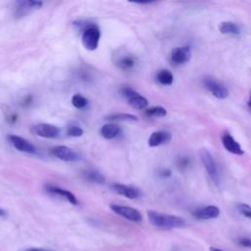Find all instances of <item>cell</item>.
I'll list each match as a JSON object with an SVG mask.
<instances>
[{"mask_svg": "<svg viewBox=\"0 0 251 251\" xmlns=\"http://www.w3.org/2000/svg\"><path fill=\"white\" fill-rule=\"evenodd\" d=\"M147 217L151 225L162 229L178 228L185 226L184 219L177 216H174V215L162 214V213L150 210V211H147Z\"/></svg>", "mask_w": 251, "mask_h": 251, "instance_id": "6da1fadb", "label": "cell"}, {"mask_svg": "<svg viewBox=\"0 0 251 251\" xmlns=\"http://www.w3.org/2000/svg\"><path fill=\"white\" fill-rule=\"evenodd\" d=\"M100 36L101 32L98 25L95 24H87L83 26L81 43L86 50L93 51L98 47Z\"/></svg>", "mask_w": 251, "mask_h": 251, "instance_id": "7a4b0ae2", "label": "cell"}, {"mask_svg": "<svg viewBox=\"0 0 251 251\" xmlns=\"http://www.w3.org/2000/svg\"><path fill=\"white\" fill-rule=\"evenodd\" d=\"M199 157L200 160L203 164V166L205 167L208 175L210 176L211 179L218 184L219 183V173H218V169L215 163V160L212 156V154L205 148H202L199 150Z\"/></svg>", "mask_w": 251, "mask_h": 251, "instance_id": "3957f363", "label": "cell"}, {"mask_svg": "<svg viewBox=\"0 0 251 251\" xmlns=\"http://www.w3.org/2000/svg\"><path fill=\"white\" fill-rule=\"evenodd\" d=\"M111 210L116 213L117 215L130 221V222H134V223H139L142 221V215L141 213L132 208V207H128V206H123V205H117V204H111L110 205Z\"/></svg>", "mask_w": 251, "mask_h": 251, "instance_id": "277c9868", "label": "cell"}, {"mask_svg": "<svg viewBox=\"0 0 251 251\" xmlns=\"http://www.w3.org/2000/svg\"><path fill=\"white\" fill-rule=\"evenodd\" d=\"M203 84L215 97L219 99H225L228 96L227 88L212 76H205L203 78Z\"/></svg>", "mask_w": 251, "mask_h": 251, "instance_id": "5b68a950", "label": "cell"}, {"mask_svg": "<svg viewBox=\"0 0 251 251\" xmlns=\"http://www.w3.org/2000/svg\"><path fill=\"white\" fill-rule=\"evenodd\" d=\"M123 94L127 98L128 104L134 109H144L148 105L147 99L130 87H124Z\"/></svg>", "mask_w": 251, "mask_h": 251, "instance_id": "8992f818", "label": "cell"}, {"mask_svg": "<svg viewBox=\"0 0 251 251\" xmlns=\"http://www.w3.org/2000/svg\"><path fill=\"white\" fill-rule=\"evenodd\" d=\"M50 153L57 159L65 161V162H74V161H77L79 159V156L75 151H74L72 148L64 146V145H59V146L53 147L51 149Z\"/></svg>", "mask_w": 251, "mask_h": 251, "instance_id": "52a82bcc", "label": "cell"}, {"mask_svg": "<svg viewBox=\"0 0 251 251\" xmlns=\"http://www.w3.org/2000/svg\"><path fill=\"white\" fill-rule=\"evenodd\" d=\"M8 139L10 140V142L12 143V145L21 152H25V153H29V154H34L36 152L35 147L25 138L19 136V135H15V134H9L8 135Z\"/></svg>", "mask_w": 251, "mask_h": 251, "instance_id": "ba28073f", "label": "cell"}, {"mask_svg": "<svg viewBox=\"0 0 251 251\" xmlns=\"http://www.w3.org/2000/svg\"><path fill=\"white\" fill-rule=\"evenodd\" d=\"M33 131L36 135L44 138H55L60 133V129L56 126L46 123H41L33 126Z\"/></svg>", "mask_w": 251, "mask_h": 251, "instance_id": "9c48e42d", "label": "cell"}, {"mask_svg": "<svg viewBox=\"0 0 251 251\" xmlns=\"http://www.w3.org/2000/svg\"><path fill=\"white\" fill-rule=\"evenodd\" d=\"M191 58V49L189 46L176 47L172 50L171 60L174 64L179 65L188 62Z\"/></svg>", "mask_w": 251, "mask_h": 251, "instance_id": "30bf717a", "label": "cell"}, {"mask_svg": "<svg viewBox=\"0 0 251 251\" xmlns=\"http://www.w3.org/2000/svg\"><path fill=\"white\" fill-rule=\"evenodd\" d=\"M42 2L40 1H32V0H27V1H18L16 3V10H15V15L19 17H23L26 15L29 11L33 9H38L42 6Z\"/></svg>", "mask_w": 251, "mask_h": 251, "instance_id": "8fae6325", "label": "cell"}, {"mask_svg": "<svg viewBox=\"0 0 251 251\" xmlns=\"http://www.w3.org/2000/svg\"><path fill=\"white\" fill-rule=\"evenodd\" d=\"M195 218L199 220H210L218 218L220 215V209L217 206L210 205L203 208H199L193 212Z\"/></svg>", "mask_w": 251, "mask_h": 251, "instance_id": "7c38bea8", "label": "cell"}, {"mask_svg": "<svg viewBox=\"0 0 251 251\" xmlns=\"http://www.w3.org/2000/svg\"><path fill=\"white\" fill-rule=\"evenodd\" d=\"M172 134L169 131L165 130H157L151 133V135L148 138V145L150 147H156L161 144L167 143L171 140Z\"/></svg>", "mask_w": 251, "mask_h": 251, "instance_id": "4fadbf2b", "label": "cell"}, {"mask_svg": "<svg viewBox=\"0 0 251 251\" xmlns=\"http://www.w3.org/2000/svg\"><path fill=\"white\" fill-rule=\"evenodd\" d=\"M112 188L120 195H123L126 198L129 199H135L138 198L140 195V191L133 187V186H128L126 184H121V183H114L112 185Z\"/></svg>", "mask_w": 251, "mask_h": 251, "instance_id": "5bb4252c", "label": "cell"}, {"mask_svg": "<svg viewBox=\"0 0 251 251\" xmlns=\"http://www.w3.org/2000/svg\"><path fill=\"white\" fill-rule=\"evenodd\" d=\"M46 190L52 194H55L57 196H60L64 199H66L67 201H69L71 204L73 205H77L78 201L76 199V197L75 196L74 193H72L71 191L64 189L62 187L59 186H55V185H47L46 186Z\"/></svg>", "mask_w": 251, "mask_h": 251, "instance_id": "9a60e30c", "label": "cell"}, {"mask_svg": "<svg viewBox=\"0 0 251 251\" xmlns=\"http://www.w3.org/2000/svg\"><path fill=\"white\" fill-rule=\"evenodd\" d=\"M222 142L225 148L235 155H243V150L241 149V146L235 141V139L228 133H225L222 136Z\"/></svg>", "mask_w": 251, "mask_h": 251, "instance_id": "2e32d148", "label": "cell"}, {"mask_svg": "<svg viewBox=\"0 0 251 251\" xmlns=\"http://www.w3.org/2000/svg\"><path fill=\"white\" fill-rule=\"evenodd\" d=\"M121 132V127L116 124H105L100 128L101 135L106 139H113Z\"/></svg>", "mask_w": 251, "mask_h": 251, "instance_id": "e0dca14e", "label": "cell"}, {"mask_svg": "<svg viewBox=\"0 0 251 251\" xmlns=\"http://www.w3.org/2000/svg\"><path fill=\"white\" fill-rule=\"evenodd\" d=\"M219 29L222 33H225V34H232V35L240 34L239 26L232 22H223L220 25Z\"/></svg>", "mask_w": 251, "mask_h": 251, "instance_id": "ac0fdd59", "label": "cell"}, {"mask_svg": "<svg viewBox=\"0 0 251 251\" xmlns=\"http://www.w3.org/2000/svg\"><path fill=\"white\" fill-rule=\"evenodd\" d=\"M157 80L164 85H171L174 81V75L169 70H161L156 75Z\"/></svg>", "mask_w": 251, "mask_h": 251, "instance_id": "d6986e66", "label": "cell"}, {"mask_svg": "<svg viewBox=\"0 0 251 251\" xmlns=\"http://www.w3.org/2000/svg\"><path fill=\"white\" fill-rule=\"evenodd\" d=\"M83 176L87 180L95 182V183H104L105 182V176L98 171L89 170V171L84 172Z\"/></svg>", "mask_w": 251, "mask_h": 251, "instance_id": "ffe728a7", "label": "cell"}, {"mask_svg": "<svg viewBox=\"0 0 251 251\" xmlns=\"http://www.w3.org/2000/svg\"><path fill=\"white\" fill-rule=\"evenodd\" d=\"M108 121H137V117L132 114L127 113H117L113 115H109L105 118Z\"/></svg>", "mask_w": 251, "mask_h": 251, "instance_id": "44dd1931", "label": "cell"}, {"mask_svg": "<svg viewBox=\"0 0 251 251\" xmlns=\"http://www.w3.org/2000/svg\"><path fill=\"white\" fill-rule=\"evenodd\" d=\"M72 104L74 107H75L77 109H83L87 106L88 100L80 94H75L72 97Z\"/></svg>", "mask_w": 251, "mask_h": 251, "instance_id": "7402d4cb", "label": "cell"}, {"mask_svg": "<svg viewBox=\"0 0 251 251\" xmlns=\"http://www.w3.org/2000/svg\"><path fill=\"white\" fill-rule=\"evenodd\" d=\"M118 65L123 70H130L135 65V60L131 56H126L118 62Z\"/></svg>", "mask_w": 251, "mask_h": 251, "instance_id": "603a6c76", "label": "cell"}, {"mask_svg": "<svg viewBox=\"0 0 251 251\" xmlns=\"http://www.w3.org/2000/svg\"><path fill=\"white\" fill-rule=\"evenodd\" d=\"M147 116L150 117H165L167 115V111L165 108L161 107V106H155V107H151L149 109H147L145 111Z\"/></svg>", "mask_w": 251, "mask_h": 251, "instance_id": "cb8c5ba5", "label": "cell"}, {"mask_svg": "<svg viewBox=\"0 0 251 251\" xmlns=\"http://www.w3.org/2000/svg\"><path fill=\"white\" fill-rule=\"evenodd\" d=\"M67 134L69 136H73V137H79L83 134V129L81 127H79L78 126H69L67 128Z\"/></svg>", "mask_w": 251, "mask_h": 251, "instance_id": "d4e9b609", "label": "cell"}, {"mask_svg": "<svg viewBox=\"0 0 251 251\" xmlns=\"http://www.w3.org/2000/svg\"><path fill=\"white\" fill-rule=\"evenodd\" d=\"M237 210L246 218L251 219V206H249L247 204H238Z\"/></svg>", "mask_w": 251, "mask_h": 251, "instance_id": "484cf974", "label": "cell"}, {"mask_svg": "<svg viewBox=\"0 0 251 251\" xmlns=\"http://www.w3.org/2000/svg\"><path fill=\"white\" fill-rule=\"evenodd\" d=\"M238 244L242 247H246V248H251V239L248 237H241L237 240Z\"/></svg>", "mask_w": 251, "mask_h": 251, "instance_id": "4316f807", "label": "cell"}, {"mask_svg": "<svg viewBox=\"0 0 251 251\" xmlns=\"http://www.w3.org/2000/svg\"><path fill=\"white\" fill-rule=\"evenodd\" d=\"M161 176H171V171L170 170H165V171H163L162 173H161Z\"/></svg>", "mask_w": 251, "mask_h": 251, "instance_id": "83f0119b", "label": "cell"}, {"mask_svg": "<svg viewBox=\"0 0 251 251\" xmlns=\"http://www.w3.org/2000/svg\"><path fill=\"white\" fill-rule=\"evenodd\" d=\"M25 251H52V250H49V249H42V248H30V249H27Z\"/></svg>", "mask_w": 251, "mask_h": 251, "instance_id": "f1b7e54d", "label": "cell"}, {"mask_svg": "<svg viewBox=\"0 0 251 251\" xmlns=\"http://www.w3.org/2000/svg\"><path fill=\"white\" fill-rule=\"evenodd\" d=\"M210 251H225V250H222V249L217 248V247H210Z\"/></svg>", "mask_w": 251, "mask_h": 251, "instance_id": "f546056e", "label": "cell"}, {"mask_svg": "<svg viewBox=\"0 0 251 251\" xmlns=\"http://www.w3.org/2000/svg\"><path fill=\"white\" fill-rule=\"evenodd\" d=\"M6 216V212L0 208V217H5Z\"/></svg>", "mask_w": 251, "mask_h": 251, "instance_id": "4dcf8cb0", "label": "cell"}, {"mask_svg": "<svg viewBox=\"0 0 251 251\" xmlns=\"http://www.w3.org/2000/svg\"><path fill=\"white\" fill-rule=\"evenodd\" d=\"M248 106L251 109V91H250V95H249V99H248Z\"/></svg>", "mask_w": 251, "mask_h": 251, "instance_id": "1f68e13d", "label": "cell"}]
</instances>
